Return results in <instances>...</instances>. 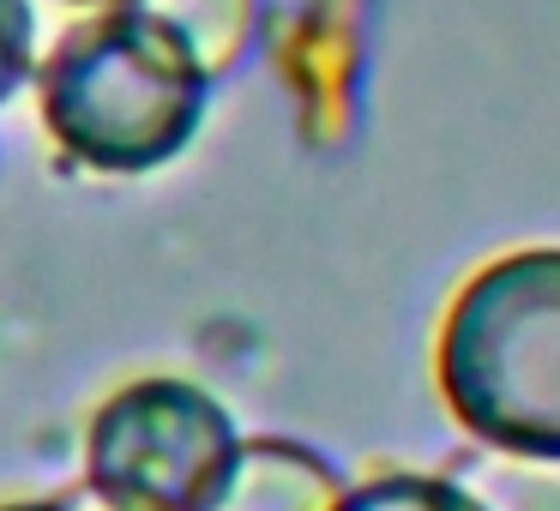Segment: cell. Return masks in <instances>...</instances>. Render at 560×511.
I'll list each match as a JSON object with an SVG mask.
<instances>
[{"instance_id":"obj_1","label":"cell","mask_w":560,"mask_h":511,"mask_svg":"<svg viewBox=\"0 0 560 511\" xmlns=\"http://www.w3.org/2000/svg\"><path fill=\"white\" fill-rule=\"evenodd\" d=\"M434 385L470 445L560 463V247L506 253L452 295Z\"/></svg>"},{"instance_id":"obj_2","label":"cell","mask_w":560,"mask_h":511,"mask_svg":"<svg viewBox=\"0 0 560 511\" xmlns=\"http://www.w3.org/2000/svg\"><path fill=\"white\" fill-rule=\"evenodd\" d=\"M230 409L194 379H127L85 427L79 494L103 511H199L230 470Z\"/></svg>"},{"instance_id":"obj_3","label":"cell","mask_w":560,"mask_h":511,"mask_svg":"<svg viewBox=\"0 0 560 511\" xmlns=\"http://www.w3.org/2000/svg\"><path fill=\"white\" fill-rule=\"evenodd\" d=\"M338 487L343 475L319 451L278 433H259L235 445L223 482L211 487V499L199 511H331Z\"/></svg>"},{"instance_id":"obj_4","label":"cell","mask_w":560,"mask_h":511,"mask_svg":"<svg viewBox=\"0 0 560 511\" xmlns=\"http://www.w3.org/2000/svg\"><path fill=\"white\" fill-rule=\"evenodd\" d=\"M331 511H488L458 470H368L338 487Z\"/></svg>"},{"instance_id":"obj_5","label":"cell","mask_w":560,"mask_h":511,"mask_svg":"<svg viewBox=\"0 0 560 511\" xmlns=\"http://www.w3.org/2000/svg\"><path fill=\"white\" fill-rule=\"evenodd\" d=\"M464 482L482 494L488 511H560V463L555 457H512V451H482L452 463Z\"/></svg>"},{"instance_id":"obj_6","label":"cell","mask_w":560,"mask_h":511,"mask_svg":"<svg viewBox=\"0 0 560 511\" xmlns=\"http://www.w3.org/2000/svg\"><path fill=\"white\" fill-rule=\"evenodd\" d=\"M0 511H85V499H61V494H25V499H0Z\"/></svg>"},{"instance_id":"obj_7","label":"cell","mask_w":560,"mask_h":511,"mask_svg":"<svg viewBox=\"0 0 560 511\" xmlns=\"http://www.w3.org/2000/svg\"><path fill=\"white\" fill-rule=\"evenodd\" d=\"M79 499H85V494H79ZM85 511H103V506H91V499H85Z\"/></svg>"}]
</instances>
